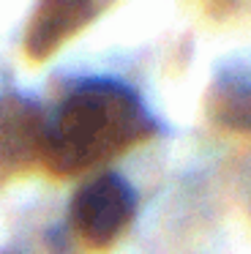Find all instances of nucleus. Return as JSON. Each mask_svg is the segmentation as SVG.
Returning <instances> with one entry per match:
<instances>
[{"mask_svg": "<svg viewBox=\"0 0 251 254\" xmlns=\"http://www.w3.org/2000/svg\"><path fill=\"white\" fill-rule=\"evenodd\" d=\"M158 128L128 82L115 77L76 79L49 112L44 170L58 181L87 175L153 139Z\"/></svg>", "mask_w": 251, "mask_h": 254, "instance_id": "f257e3e1", "label": "nucleus"}, {"mask_svg": "<svg viewBox=\"0 0 251 254\" xmlns=\"http://www.w3.org/2000/svg\"><path fill=\"white\" fill-rule=\"evenodd\" d=\"M136 216V191L123 175L101 172L74 191L68 224L87 254H107L128 232Z\"/></svg>", "mask_w": 251, "mask_h": 254, "instance_id": "f03ea898", "label": "nucleus"}, {"mask_svg": "<svg viewBox=\"0 0 251 254\" xmlns=\"http://www.w3.org/2000/svg\"><path fill=\"white\" fill-rule=\"evenodd\" d=\"M49 115L38 101L16 90L0 96V178L27 175L47 153Z\"/></svg>", "mask_w": 251, "mask_h": 254, "instance_id": "7ed1b4c3", "label": "nucleus"}, {"mask_svg": "<svg viewBox=\"0 0 251 254\" xmlns=\"http://www.w3.org/2000/svg\"><path fill=\"white\" fill-rule=\"evenodd\" d=\"M107 8L98 0H41L33 8L22 39V52L30 63H44L74 39L82 28L93 22Z\"/></svg>", "mask_w": 251, "mask_h": 254, "instance_id": "20e7f679", "label": "nucleus"}, {"mask_svg": "<svg viewBox=\"0 0 251 254\" xmlns=\"http://www.w3.org/2000/svg\"><path fill=\"white\" fill-rule=\"evenodd\" d=\"M207 115L221 131L251 134V68H224L207 90Z\"/></svg>", "mask_w": 251, "mask_h": 254, "instance_id": "39448f33", "label": "nucleus"}, {"mask_svg": "<svg viewBox=\"0 0 251 254\" xmlns=\"http://www.w3.org/2000/svg\"><path fill=\"white\" fill-rule=\"evenodd\" d=\"M246 199H249V210H251V170H249V178H246Z\"/></svg>", "mask_w": 251, "mask_h": 254, "instance_id": "423d86ee", "label": "nucleus"}]
</instances>
